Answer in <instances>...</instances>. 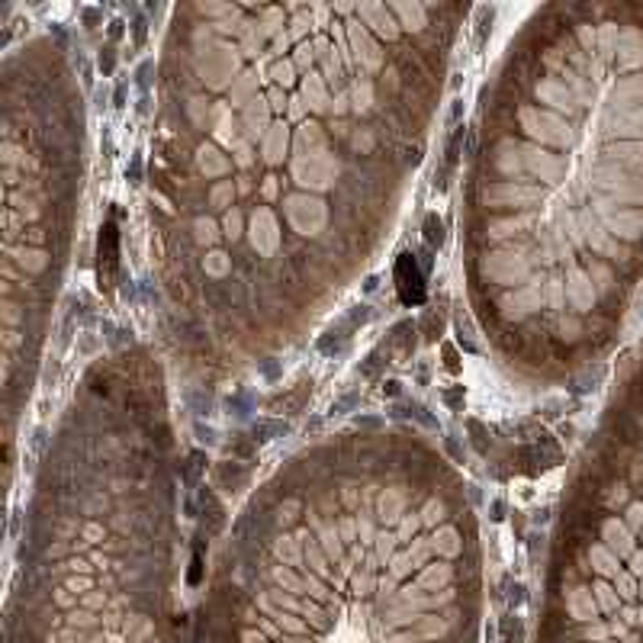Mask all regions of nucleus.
Listing matches in <instances>:
<instances>
[{
  "label": "nucleus",
  "instance_id": "nucleus-2",
  "mask_svg": "<svg viewBox=\"0 0 643 643\" xmlns=\"http://www.w3.org/2000/svg\"><path fill=\"white\" fill-rule=\"evenodd\" d=\"M116 265H119V252H116V226L106 222L103 232H100V280L110 286L113 274H116Z\"/></svg>",
  "mask_w": 643,
  "mask_h": 643
},
{
  "label": "nucleus",
  "instance_id": "nucleus-1",
  "mask_svg": "<svg viewBox=\"0 0 643 643\" xmlns=\"http://www.w3.org/2000/svg\"><path fill=\"white\" fill-rule=\"evenodd\" d=\"M396 286L402 303L409 306H422L425 303V277L419 271V265L412 261V255H399L396 261Z\"/></svg>",
  "mask_w": 643,
  "mask_h": 643
}]
</instances>
